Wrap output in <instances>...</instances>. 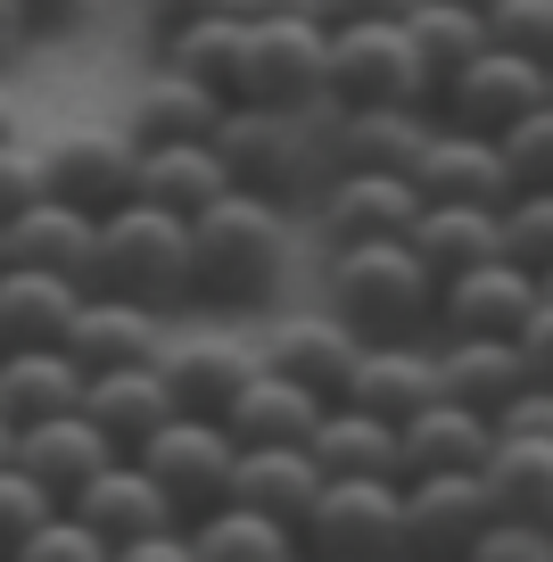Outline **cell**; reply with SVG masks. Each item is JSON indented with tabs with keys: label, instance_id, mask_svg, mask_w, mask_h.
I'll return each mask as SVG.
<instances>
[{
	"label": "cell",
	"instance_id": "1",
	"mask_svg": "<svg viewBox=\"0 0 553 562\" xmlns=\"http://www.w3.org/2000/svg\"><path fill=\"white\" fill-rule=\"evenodd\" d=\"M290 273V207L257 191H224L191 215V299L264 306Z\"/></svg>",
	"mask_w": 553,
	"mask_h": 562
},
{
	"label": "cell",
	"instance_id": "2",
	"mask_svg": "<svg viewBox=\"0 0 553 562\" xmlns=\"http://www.w3.org/2000/svg\"><path fill=\"white\" fill-rule=\"evenodd\" d=\"M323 299L356 339H421L438 323V273L414 240H356L323 248Z\"/></svg>",
	"mask_w": 553,
	"mask_h": 562
},
{
	"label": "cell",
	"instance_id": "3",
	"mask_svg": "<svg viewBox=\"0 0 553 562\" xmlns=\"http://www.w3.org/2000/svg\"><path fill=\"white\" fill-rule=\"evenodd\" d=\"M91 290L108 299H140V306H191V224L149 199H124L100 215L91 232Z\"/></svg>",
	"mask_w": 553,
	"mask_h": 562
},
{
	"label": "cell",
	"instance_id": "4",
	"mask_svg": "<svg viewBox=\"0 0 553 562\" xmlns=\"http://www.w3.org/2000/svg\"><path fill=\"white\" fill-rule=\"evenodd\" d=\"M314 124L323 116H297V108H257V100H224L215 116V158H224L232 191H257V199H297L323 191V149H314Z\"/></svg>",
	"mask_w": 553,
	"mask_h": 562
},
{
	"label": "cell",
	"instance_id": "5",
	"mask_svg": "<svg viewBox=\"0 0 553 562\" xmlns=\"http://www.w3.org/2000/svg\"><path fill=\"white\" fill-rule=\"evenodd\" d=\"M323 100L330 108H430V67H421L405 18H363L323 34Z\"/></svg>",
	"mask_w": 553,
	"mask_h": 562
},
{
	"label": "cell",
	"instance_id": "6",
	"mask_svg": "<svg viewBox=\"0 0 553 562\" xmlns=\"http://www.w3.org/2000/svg\"><path fill=\"white\" fill-rule=\"evenodd\" d=\"M67 513H83V521L100 529L108 562H166V554H191L182 513L166 505V488H157L133 456H108L100 472L67 496Z\"/></svg>",
	"mask_w": 553,
	"mask_h": 562
},
{
	"label": "cell",
	"instance_id": "7",
	"mask_svg": "<svg viewBox=\"0 0 553 562\" xmlns=\"http://www.w3.org/2000/svg\"><path fill=\"white\" fill-rule=\"evenodd\" d=\"M133 463L166 488V505L182 513V521H199L207 505H224V496H232L240 439H232L224 422H207V414H166L149 439L133 447Z\"/></svg>",
	"mask_w": 553,
	"mask_h": 562
},
{
	"label": "cell",
	"instance_id": "8",
	"mask_svg": "<svg viewBox=\"0 0 553 562\" xmlns=\"http://www.w3.org/2000/svg\"><path fill=\"white\" fill-rule=\"evenodd\" d=\"M323 34L330 25L314 9L297 18H248V50H240V83L232 100H257V108H297V116H323Z\"/></svg>",
	"mask_w": 553,
	"mask_h": 562
},
{
	"label": "cell",
	"instance_id": "9",
	"mask_svg": "<svg viewBox=\"0 0 553 562\" xmlns=\"http://www.w3.org/2000/svg\"><path fill=\"white\" fill-rule=\"evenodd\" d=\"M397 496H405L397 472H323L297 538L323 546V554H388V546H405V505Z\"/></svg>",
	"mask_w": 553,
	"mask_h": 562
},
{
	"label": "cell",
	"instance_id": "10",
	"mask_svg": "<svg viewBox=\"0 0 553 562\" xmlns=\"http://www.w3.org/2000/svg\"><path fill=\"white\" fill-rule=\"evenodd\" d=\"M537 100H553V67H537V58L504 50V42H487L471 67H454L447 83L430 91V108L447 124H471V133H504L512 116H529Z\"/></svg>",
	"mask_w": 553,
	"mask_h": 562
},
{
	"label": "cell",
	"instance_id": "11",
	"mask_svg": "<svg viewBox=\"0 0 553 562\" xmlns=\"http://www.w3.org/2000/svg\"><path fill=\"white\" fill-rule=\"evenodd\" d=\"M430 133V108H323L314 149H323V182L330 175H405Z\"/></svg>",
	"mask_w": 553,
	"mask_h": 562
},
{
	"label": "cell",
	"instance_id": "12",
	"mask_svg": "<svg viewBox=\"0 0 553 562\" xmlns=\"http://www.w3.org/2000/svg\"><path fill=\"white\" fill-rule=\"evenodd\" d=\"M42 166H50V199L83 215H108L133 199V133H116V124H75V133L42 140Z\"/></svg>",
	"mask_w": 553,
	"mask_h": 562
},
{
	"label": "cell",
	"instance_id": "13",
	"mask_svg": "<svg viewBox=\"0 0 553 562\" xmlns=\"http://www.w3.org/2000/svg\"><path fill=\"white\" fill-rule=\"evenodd\" d=\"M405 175H414L421 199H479V207H504V199H512L496 133H471V124H447V116H430V133H421Z\"/></svg>",
	"mask_w": 553,
	"mask_h": 562
},
{
	"label": "cell",
	"instance_id": "14",
	"mask_svg": "<svg viewBox=\"0 0 553 562\" xmlns=\"http://www.w3.org/2000/svg\"><path fill=\"white\" fill-rule=\"evenodd\" d=\"M421 215L414 175H330L314 191V232L323 248H356V240H405V224Z\"/></svg>",
	"mask_w": 553,
	"mask_h": 562
},
{
	"label": "cell",
	"instance_id": "15",
	"mask_svg": "<svg viewBox=\"0 0 553 562\" xmlns=\"http://www.w3.org/2000/svg\"><path fill=\"white\" fill-rule=\"evenodd\" d=\"M405 546L421 554H471L487 521H496V496L487 472H405Z\"/></svg>",
	"mask_w": 553,
	"mask_h": 562
},
{
	"label": "cell",
	"instance_id": "16",
	"mask_svg": "<svg viewBox=\"0 0 553 562\" xmlns=\"http://www.w3.org/2000/svg\"><path fill=\"white\" fill-rule=\"evenodd\" d=\"M157 372H166V389H173V414L224 422L232 397L257 381V348H248V339H232V331H191V339H166Z\"/></svg>",
	"mask_w": 553,
	"mask_h": 562
},
{
	"label": "cell",
	"instance_id": "17",
	"mask_svg": "<svg viewBox=\"0 0 553 562\" xmlns=\"http://www.w3.org/2000/svg\"><path fill=\"white\" fill-rule=\"evenodd\" d=\"M58 348H67L83 372H108V364H157V356H166V306L83 290V306H75V323H67V339H58Z\"/></svg>",
	"mask_w": 553,
	"mask_h": 562
},
{
	"label": "cell",
	"instance_id": "18",
	"mask_svg": "<svg viewBox=\"0 0 553 562\" xmlns=\"http://www.w3.org/2000/svg\"><path fill=\"white\" fill-rule=\"evenodd\" d=\"M529 306H537V273L512 265V257H479V265H463V273L438 281V323H447V331L512 339L520 323H529Z\"/></svg>",
	"mask_w": 553,
	"mask_h": 562
},
{
	"label": "cell",
	"instance_id": "19",
	"mask_svg": "<svg viewBox=\"0 0 553 562\" xmlns=\"http://www.w3.org/2000/svg\"><path fill=\"white\" fill-rule=\"evenodd\" d=\"M9 456H18L25 472H34L42 488L67 505V496L83 488V480L100 472L108 456H124V447L108 439V430L83 414V405H67V414H50V422H25V430H9Z\"/></svg>",
	"mask_w": 553,
	"mask_h": 562
},
{
	"label": "cell",
	"instance_id": "20",
	"mask_svg": "<svg viewBox=\"0 0 553 562\" xmlns=\"http://www.w3.org/2000/svg\"><path fill=\"white\" fill-rule=\"evenodd\" d=\"M356 356H363V339L347 331L339 315H290V323H273L264 331V348H257V364H273V372H290V381H306L314 397H347V381H356Z\"/></svg>",
	"mask_w": 553,
	"mask_h": 562
},
{
	"label": "cell",
	"instance_id": "21",
	"mask_svg": "<svg viewBox=\"0 0 553 562\" xmlns=\"http://www.w3.org/2000/svg\"><path fill=\"white\" fill-rule=\"evenodd\" d=\"M487 447H496V422L454 405L447 389H438L430 405H414V414L397 422V480L405 472H479Z\"/></svg>",
	"mask_w": 553,
	"mask_h": 562
},
{
	"label": "cell",
	"instance_id": "22",
	"mask_svg": "<svg viewBox=\"0 0 553 562\" xmlns=\"http://www.w3.org/2000/svg\"><path fill=\"white\" fill-rule=\"evenodd\" d=\"M224 191H232V175L215 158V140H133V199H149V207L191 224Z\"/></svg>",
	"mask_w": 553,
	"mask_h": 562
},
{
	"label": "cell",
	"instance_id": "23",
	"mask_svg": "<svg viewBox=\"0 0 553 562\" xmlns=\"http://www.w3.org/2000/svg\"><path fill=\"white\" fill-rule=\"evenodd\" d=\"M83 306V281L50 265H0V348H58Z\"/></svg>",
	"mask_w": 553,
	"mask_h": 562
},
{
	"label": "cell",
	"instance_id": "24",
	"mask_svg": "<svg viewBox=\"0 0 553 562\" xmlns=\"http://www.w3.org/2000/svg\"><path fill=\"white\" fill-rule=\"evenodd\" d=\"M414 257L430 265L438 281L463 273L479 257H504V207H479V199H421V215L405 224Z\"/></svg>",
	"mask_w": 553,
	"mask_h": 562
},
{
	"label": "cell",
	"instance_id": "25",
	"mask_svg": "<svg viewBox=\"0 0 553 562\" xmlns=\"http://www.w3.org/2000/svg\"><path fill=\"white\" fill-rule=\"evenodd\" d=\"M520 381H529L520 339H496V331H447L438 339V389H447L454 405H471V414L496 422V405L512 397Z\"/></svg>",
	"mask_w": 553,
	"mask_h": 562
},
{
	"label": "cell",
	"instance_id": "26",
	"mask_svg": "<svg viewBox=\"0 0 553 562\" xmlns=\"http://www.w3.org/2000/svg\"><path fill=\"white\" fill-rule=\"evenodd\" d=\"M347 397L372 405L381 422H405L414 405L438 397V348H421V339H363Z\"/></svg>",
	"mask_w": 553,
	"mask_h": 562
},
{
	"label": "cell",
	"instance_id": "27",
	"mask_svg": "<svg viewBox=\"0 0 553 562\" xmlns=\"http://www.w3.org/2000/svg\"><path fill=\"white\" fill-rule=\"evenodd\" d=\"M314 488H323V463H314V447H297V439L240 447V463H232V496L257 505V513H273V521H290V529H306ZM297 546H306V538H297Z\"/></svg>",
	"mask_w": 553,
	"mask_h": 562
},
{
	"label": "cell",
	"instance_id": "28",
	"mask_svg": "<svg viewBox=\"0 0 553 562\" xmlns=\"http://www.w3.org/2000/svg\"><path fill=\"white\" fill-rule=\"evenodd\" d=\"M91 232H100V215H83V207H67V199L42 191L34 207H18L9 224H0V248H9V265H50V273L83 281L91 273Z\"/></svg>",
	"mask_w": 553,
	"mask_h": 562
},
{
	"label": "cell",
	"instance_id": "29",
	"mask_svg": "<svg viewBox=\"0 0 553 562\" xmlns=\"http://www.w3.org/2000/svg\"><path fill=\"white\" fill-rule=\"evenodd\" d=\"M83 414L100 422L124 456H133L157 422L173 414V389H166V372H157V364H108V372H83Z\"/></svg>",
	"mask_w": 553,
	"mask_h": 562
},
{
	"label": "cell",
	"instance_id": "30",
	"mask_svg": "<svg viewBox=\"0 0 553 562\" xmlns=\"http://www.w3.org/2000/svg\"><path fill=\"white\" fill-rule=\"evenodd\" d=\"M83 405V364L67 348H0V422L25 430V422H50Z\"/></svg>",
	"mask_w": 553,
	"mask_h": 562
},
{
	"label": "cell",
	"instance_id": "31",
	"mask_svg": "<svg viewBox=\"0 0 553 562\" xmlns=\"http://www.w3.org/2000/svg\"><path fill=\"white\" fill-rule=\"evenodd\" d=\"M314 422H323V397H314L306 381H290V372H273V364H257V381L232 397V414H224V430L240 447H281V439H297L306 447L314 439Z\"/></svg>",
	"mask_w": 553,
	"mask_h": 562
},
{
	"label": "cell",
	"instance_id": "32",
	"mask_svg": "<svg viewBox=\"0 0 553 562\" xmlns=\"http://www.w3.org/2000/svg\"><path fill=\"white\" fill-rule=\"evenodd\" d=\"M215 116H224V91L157 67L149 83L133 91V108H124V133H133V140H207Z\"/></svg>",
	"mask_w": 553,
	"mask_h": 562
},
{
	"label": "cell",
	"instance_id": "33",
	"mask_svg": "<svg viewBox=\"0 0 553 562\" xmlns=\"http://www.w3.org/2000/svg\"><path fill=\"white\" fill-rule=\"evenodd\" d=\"M306 447H314L323 472H397V422H381L356 397H330Z\"/></svg>",
	"mask_w": 553,
	"mask_h": 562
},
{
	"label": "cell",
	"instance_id": "34",
	"mask_svg": "<svg viewBox=\"0 0 553 562\" xmlns=\"http://www.w3.org/2000/svg\"><path fill=\"white\" fill-rule=\"evenodd\" d=\"M182 529H191V554H207V562H281V554H297V529L273 521V513H257V505H240V496L207 505Z\"/></svg>",
	"mask_w": 553,
	"mask_h": 562
},
{
	"label": "cell",
	"instance_id": "35",
	"mask_svg": "<svg viewBox=\"0 0 553 562\" xmlns=\"http://www.w3.org/2000/svg\"><path fill=\"white\" fill-rule=\"evenodd\" d=\"M240 50H248V18H191V25H173V34H157V67L191 75V83L224 91V100L240 83Z\"/></svg>",
	"mask_w": 553,
	"mask_h": 562
},
{
	"label": "cell",
	"instance_id": "36",
	"mask_svg": "<svg viewBox=\"0 0 553 562\" xmlns=\"http://www.w3.org/2000/svg\"><path fill=\"white\" fill-rule=\"evenodd\" d=\"M487 496H496V513H529V521H553V439H512V430H496V447H487Z\"/></svg>",
	"mask_w": 553,
	"mask_h": 562
},
{
	"label": "cell",
	"instance_id": "37",
	"mask_svg": "<svg viewBox=\"0 0 553 562\" xmlns=\"http://www.w3.org/2000/svg\"><path fill=\"white\" fill-rule=\"evenodd\" d=\"M405 34H414L421 67H430V91L447 83L454 67H471V58L487 50V18H479V9H463V0H414V9H405Z\"/></svg>",
	"mask_w": 553,
	"mask_h": 562
},
{
	"label": "cell",
	"instance_id": "38",
	"mask_svg": "<svg viewBox=\"0 0 553 562\" xmlns=\"http://www.w3.org/2000/svg\"><path fill=\"white\" fill-rule=\"evenodd\" d=\"M496 149H504L512 191H545V182H553V100H537L529 116H512L496 133Z\"/></svg>",
	"mask_w": 553,
	"mask_h": 562
},
{
	"label": "cell",
	"instance_id": "39",
	"mask_svg": "<svg viewBox=\"0 0 553 562\" xmlns=\"http://www.w3.org/2000/svg\"><path fill=\"white\" fill-rule=\"evenodd\" d=\"M50 513H58V496L42 488V480L25 472L18 456H0V554H18V546L34 538L42 521H50Z\"/></svg>",
	"mask_w": 553,
	"mask_h": 562
},
{
	"label": "cell",
	"instance_id": "40",
	"mask_svg": "<svg viewBox=\"0 0 553 562\" xmlns=\"http://www.w3.org/2000/svg\"><path fill=\"white\" fill-rule=\"evenodd\" d=\"M504 257L529 265V273L553 265V182L545 191H512L504 199Z\"/></svg>",
	"mask_w": 553,
	"mask_h": 562
},
{
	"label": "cell",
	"instance_id": "41",
	"mask_svg": "<svg viewBox=\"0 0 553 562\" xmlns=\"http://www.w3.org/2000/svg\"><path fill=\"white\" fill-rule=\"evenodd\" d=\"M479 18H487V42H504V50L553 67V0H487Z\"/></svg>",
	"mask_w": 553,
	"mask_h": 562
},
{
	"label": "cell",
	"instance_id": "42",
	"mask_svg": "<svg viewBox=\"0 0 553 562\" xmlns=\"http://www.w3.org/2000/svg\"><path fill=\"white\" fill-rule=\"evenodd\" d=\"M18 562H108V546H100V529H91L83 513H67V505H58L50 521H42L34 538L18 546Z\"/></svg>",
	"mask_w": 553,
	"mask_h": 562
},
{
	"label": "cell",
	"instance_id": "43",
	"mask_svg": "<svg viewBox=\"0 0 553 562\" xmlns=\"http://www.w3.org/2000/svg\"><path fill=\"white\" fill-rule=\"evenodd\" d=\"M479 562H553V521H529V513H496V521L471 538Z\"/></svg>",
	"mask_w": 553,
	"mask_h": 562
},
{
	"label": "cell",
	"instance_id": "44",
	"mask_svg": "<svg viewBox=\"0 0 553 562\" xmlns=\"http://www.w3.org/2000/svg\"><path fill=\"white\" fill-rule=\"evenodd\" d=\"M42 191H50V166H42V140L9 133V140H0V224H9L18 207H34Z\"/></svg>",
	"mask_w": 553,
	"mask_h": 562
},
{
	"label": "cell",
	"instance_id": "45",
	"mask_svg": "<svg viewBox=\"0 0 553 562\" xmlns=\"http://www.w3.org/2000/svg\"><path fill=\"white\" fill-rule=\"evenodd\" d=\"M496 430H512V439H553V381H520L512 397L496 405Z\"/></svg>",
	"mask_w": 553,
	"mask_h": 562
},
{
	"label": "cell",
	"instance_id": "46",
	"mask_svg": "<svg viewBox=\"0 0 553 562\" xmlns=\"http://www.w3.org/2000/svg\"><path fill=\"white\" fill-rule=\"evenodd\" d=\"M520 364H529V381H553V299L537 290V306H529V323H520Z\"/></svg>",
	"mask_w": 553,
	"mask_h": 562
},
{
	"label": "cell",
	"instance_id": "47",
	"mask_svg": "<svg viewBox=\"0 0 553 562\" xmlns=\"http://www.w3.org/2000/svg\"><path fill=\"white\" fill-rule=\"evenodd\" d=\"M191 18H232V0H140L149 34H173V25H191Z\"/></svg>",
	"mask_w": 553,
	"mask_h": 562
},
{
	"label": "cell",
	"instance_id": "48",
	"mask_svg": "<svg viewBox=\"0 0 553 562\" xmlns=\"http://www.w3.org/2000/svg\"><path fill=\"white\" fill-rule=\"evenodd\" d=\"M414 0H314V18L323 25H363V18H405Z\"/></svg>",
	"mask_w": 553,
	"mask_h": 562
},
{
	"label": "cell",
	"instance_id": "49",
	"mask_svg": "<svg viewBox=\"0 0 553 562\" xmlns=\"http://www.w3.org/2000/svg\"><path fill=\"white\" fill-rule=\"evenodd\" d=\"M100 0H25V18H34V34H67V25H83Z\"/></svg>",
	"mask_w": 553,
	"mask_h": 562
},
{
	"label": "cell",
	"instance_id": "50",
	"mask_svg": "<svg viewBox=\"0 0 553 562\" xmlns=\"http://www.w3.org/2000/svg\"><path fill=\"white\" fill-rule=\"evenodd\" d=\"M34 42V18H25V0H0V67Z\"/></svg>",
	"mask_w": 553,
	"mask_h": 562
},
{
	"label": "cell",
	"instance_id": "51",
	"mask_svg": "<svg viewBox=\"0 0 553 562\" xmlns=\"http://www.w3.org/2000/svg\"><path fill=\"white\" fill-rule=\"evenodd\" d=\"M297 9H314V0H232V18H297Z\"/></svg>",
	"mask_w": 553,
	"mask_h": 562
},
{
	"label": "cell",
	"instance_id": "52",
	"mask_svg": "<svg viewBox=\"0 0 553 562\" xmlns=\"http://www.w3.org/2000/svg\"><path fill=\"white\" fill-rule=\"evenodd\" d=\"M9 133H18V108H9V91H0V140H9Z\"/></svg>",
	"mask_w": 553,
	"mask_h": 562
},
{
	"label": "cell",
	"instance_id": "53",
	"mask_svg": "<svg viewBox=\"0 0 553 562\" xmlns=\"http://www.w3.org/2000/svg\"><path fill=\"white\" fill-rule=\"evenodd\" d=\"M537 290H545V299H553V265H545V273H537Z\"/></svg>",
	"mask_w": 553,
	"mask_h": 562
},
{
	"label": "cell",
	"instance_id": "54",
	"mask_svg": "<svg viewBox=\"0 0 553 562\" xmlns=\"http://www.w3.org/2000/svg\"><path fill=\"white\" fill-rule=\"evenodd\" d=\"M0 456H9V422H0Z\"/></svg>",
	"mask_w": 553,
	"mask_h": 562
},
{
	"label": "cell",
	"instance_id": "55",
	"mask_svg": "<svg viewBox=\"0 0 553 562\" xmlns=\"http://www.w3.org/2000/svg\"><path fill=\"white\" fill-rule=\"evenodd\" d=\"M463 9H487V0H463Z\"/></svg>",
	"mask_w": 553,
	"mask_h": 562
},
{
	"label": "cell",
	"instance_id": "56",
	"mask_svg": "<svg viewBox=\"0 0 553 562\" xmlns=\"http://www.w3.org/2000/svg\"><path fill=\"white\" fill-rule=\"evenodd\" d=\"M0 265H9V248H0Z\"/></svg>",
	"mask_w": 553,
	"mask_h": 562
}]
</instances>
